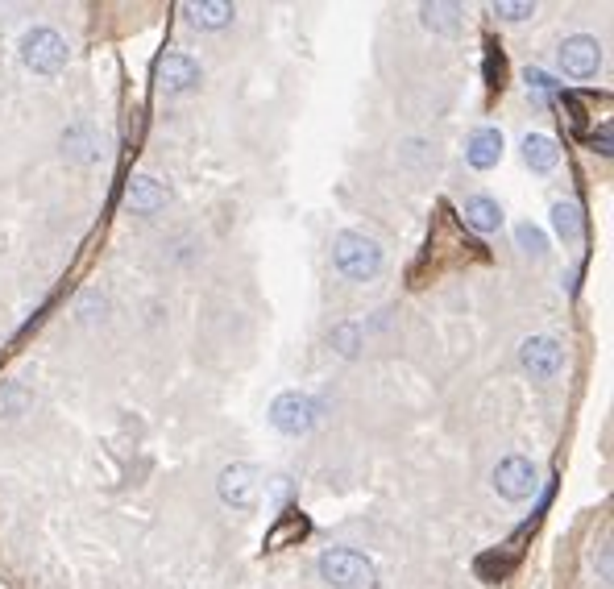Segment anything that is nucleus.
I'll return each mask as SVG.
<instances>
[{
	"instance_id": "obj_1",
	"label": "nucleus",
	"mask_w": 614,
	"mask_h": 589,
	"mask_svg": "<svg viewBox=\"0 0 614 589\" xmlns=\"http://www.w3.org/2000/svg\"><path fill=\"white\" fill-rule=\"evenodd\" d=\"M332 266H337L349 283H374L386 266V258H382V245L374 237L345 229L332 237Z\"/></svg>"
},
{
	"instance_id": "obj_2",
	"label": "nucleus",
	"mask_w": 614,
	"mask_h": 589,
	"mask_svg": "<svg viewBox=\"0 0 614 589\" xmlns=\"http://www.w3.org/2000/svg\"><path fill=\"white\" fill-rule=\"evenodd\" d=\"M316 569H320V577L332 589H366V585H374V560L361 556L357 548H328V552H320Z\"/></svg>"
},
{
	"instance_id": "obj_3",
	"label": "nucleus",
	"mask_w": 614,
	"mask_h": 589,
	"mask_svg": "<svg viewBox=\"0 0 614 589\" xmlns=\"http://www.w3.org/2000/svg\"><path fill=\"white\" fill-rule=\"evenodd\" d=\"M21 63L46 79L59 75L67 67V38L59 30H50V25H38V30L21 38Z\"/></svg>"
},
{
	"instance_id": "obj_4",
	"label": "nucleus",
	"mask_w": 614,
	"mask_h": 589,
	"mask_svg": "<svg viewBox=\"0 0 614 589\" xmlns=\"http://www.w3.org/2000/svg\"><path fill=\"white\" fill-rule=\"evenodd\" d=\"M216 490H220V502H225V507L249 511L262 498V469L249 465V461H233V465L220 469Z\"/></svg>"
},
{
	"instance_id": "obj_5",
	"label": "nucleus",
	"mask_w": 614,
	"mask_h": 589,
	"mask_svg": "<svg viewBox=\"0 0 614 589\" xmlns=\"http://www.w3.org/2000/svg\"><path fill=\"white\" fill-rule=\"evenodd\" d=\"M316 399L312 395H303V390H283L274 403H270V424L283 432V436H307L316 428Z\"/></svg>"
},
{
	"instance_id": "obj_6",
	"label": "nucleus",
	"mask_w": 614,
	"mask_h": 589,
	"mask_svg": "<svg viewBox=\"0 0 614 589\" xmlns=\"http://www.w3.org/2000/svg\"><path fill=\"white\" fill-rule=\"evenodd\" d=\"M494 490L507 498V502H527V498L540 490V469L527 461V457L498 461V469H494Z\"/></svg>"
},
{
	"instance_id": "obj_7",
	"label": "nucleus",
	"mask_w": 614,
	"mask_h": 589,
	"mask_svg": "<svg viewBox=\"0 0 614 589\" xmlns=\"http://www.w3.org/2000/svg\"><path fill=\"white\" fill-rule=\"evenodd\" d=\"M556 63L569 79H594L602 71V42L590 34H573L556 50Z\"/></svg>"
},
{
	"instance_id": "obj_8",
	"label": "nucleus",
	"mask_w": 614,
	"mask_h": 589,
	"mask_svg": "<svg viewBox=\"0 0 614 589\" xmlns=\"http://www.w3.org/2000/svg\"><path fill=\"white\" fill-rule=\"evenodd\" d=\"M519 366L532 378L548 382L565 370V349H561V341H552V336H527L519 345Z\"/></svg>"
},
{
	"instance_id": "obj_9",
	"label": "nucleus",
	"mask_w": 614,
	"mask_h": 589,
	"mask_svg": "<svg viewBox=\"0 0 614 589\" xmlns=\"http://www.w3.org/2000/svg\"><path fill=\"white\" fill-rule=\"evenodd\" d=\"M200 83V63L191 59L183 50H171L158 59V92L162 96H183Z\"/></svg>"
},
{
	"instance_id": "obj_10",
	"label": "nucleus",
	"mask_w": 614,
	"mask_h": 589,
	"mask_svg": "<svg viewBox=\"0 0 614 589\" xmlns=\"http://www.w3.org/2000/svg\"><path fill=\"white\" fill-rule=\"evenodd\" d=\"M166 187L154 179V175H133L129 183H125V208L129 212H137V216H154V212H162L166 208Z\"/></svg>"
},
{
	"instance_id": "obj_11",
	"label": "nucleus",
	"mask_w": 614,
	"mask_h": 589,
	"mask_svg": "<svg viewBox=\"0 0 614 589\" xmlns=\"http://www.w3.org/2000/svg\"><path fill=\"white\" fill-rule=\"evenodd\" d=\"M465 162L473 166V171H490V166L502 162V133L498 129H478L469 133L465 142Z\"/></svg>"
},
{
	"instance_id": "obj_12",
	"label": "nucleus",
	"mask_w": 614,
	"mask_h": 589,
	"mask_svg": "<svg viewBox=\"0 0 614 589\" xmlns=\"http://www.w3.org/2000/svg\"><path fill=\"white\" fill-rule=\"evenodd\" d=\"M523 162L532 166L536 175H552L556 166H561V146H556V137H548V133H527L523 137Z\"/></svg>"
},
{
	"instance_id": "obj_13",
	"label": "nucleus",
	"mask_w": 614,
	"mask_h": 589,
	"mask_svg": "<svg viewBox=\"0 0 614 589\" xmlns=\"http://www.w3.org/2000/svg\"><path fill=\"white\" fill-rule=\"evenodd\" d=\"M420 21H424V30H432L440 38H461L465 34V9L461 5H424Z\"/></svg>"
},
{
	"instance_id": "obj_14",
	"label": "nucleus",
	"mask_w": 614,
	"mask_h": 589,
	"mask_svg": "<svg viewBox=\"0 0 614 589\" xmlns=\"http://www.w3.org/2000/svg\"><path fill=\"white\" fill-rule=\"evenodd\" d=\"M461 212H465V224H469V229H478V233L502 229V208H498V200H490V195H469Z\"/></svg>"
},
{
	"instance_id": "obj_15",
	"label": "nucleus",
	"mask_w": 614,
	"mask_h": 589,
	"mask_svg": "<svg viewBox=\"0 0 614 589\" xmlns=\"http://www.w3.org/2000/svg\"><path fill=\"white\" fill-rule=\"evenodd\" d=\"M187 21L195 25V30H225V25L233 21V5H225V0H200V5H183Z\"/></svg>"
},
{
	"instance_id": "obj_16",
	"label": "nucleus",
	"mask_w": 614,
	"mask_h": 589,
	"mask_svg": "<svg viewBox=\"0 0 614 589\" xmlns=\"http://www.w3.org/2000/svg\"><path fill=\"white\" fill-rule=\"evenodd\" d=\"M63 154L67 158H75V162H96L100 158V137H96V129L92 125H71L67 133H63Z\"/></svg>"
},
{
	"instance_id": "obj_17",
	"label": "nucleus",
	"mask_w": 614,
	"mask_h": 589,
	"mask_svg": "<svg viewBox=\"0 0 614 589\" xmlns=\"http://www.w3.org/2000/svg\"><path fill=\"white\" fill-rule=\"evenodd\" d=\"M307 531H312V523H307V519H303L295 507H287L283 515H278V523L266 531V548H287L291 540L299 544V540L307 536Z\"/></svg>"
},
{
	"instance_id": "obj_18",
	"label": "nucleus",
	"mask_w": 614,
	"mask_h": 589,
	"mask_svg": "<svg viewBox=\"0 0 614 589\" xmlns=\"http://www.w3.org/2000/svg\"><path fill=\"white\" fill-rule=\"evenodd\" d=\"M34 407V390L9 378V382H0V419H21L25 411Z\"/></svg>"
},
{
	"instance_id": "obj_19",
	"label": "nucleus",
	"mask_w": 614,
	"mask_h": 589,
	"mask_svg": "<svg viewBox=\"0 0 614 589\" xmlns=\"http://www.w3.org/2000/svg\"><path fill=\"white\" fill-rule=\"evenodd\" d=\"M552 229L561 233L565 241H577V237L585 233L581 204H577V200H556V204H552Z\"/></svg>"
},
{
	"instance_id": "obj_20",
	"label": "nucleus",
	"mask_w": 614,
	"mask_h": 589,
	"mask_svg": "<svg viewBox=\"0 0 614 589\" xmlns=\"http://www.w3.org/2000/svg\"><path fill=\"white\" fill-rule=\"evenodd\" d=\"M515 560H519V552L515 548H507V552H482L478 556V565H473V569H478V577L482 581H502V577H511V569H515Z\"/></svg>"
},
{
	"instance_id": "obj_21",
	"label": "nucleus",
	"mask_w": 614,
	"mask_h": 589,
	"mask_svg": "<svg viewBox=\"0 0 614 589\" xmlns=\"http://www.w3.org/2000/svg\"><path fill=\"white\" fill-rule=\"evenodd\" d=\"M328 341H332V349H337L341 357H357L361 353V328L357 324H337L328 332Z\"/></svg>"
},
{
	"instance_id": "obj_22",
	"label": "nucleus",
	"mask_w": 614,
	"mask_h": 589,
	"mask_svg": "<svg viewBox=\"0 0 614 589\" xmlns=\"http://www.w3.org/2000/svg\"><path fill=\"white\" fill-rule=\"evenodd\" d=\"M104 312H108V299H104L100 291H83V295L75 299V320H83V324L104 320Z\"/></svg>"
},
{
	"instance_id": "obj_23",
	"label": "nucleus",
	"mask_w": 614,
	"mask_h": 589,
	"mask_svg": "<svg viewBox=\"0 0 614 589\" xmlns=\"http://www.w3.org/2000/svg\"><path fill=\"white\" fill-rule=\"evenodd\" d=\"M515 241H519L523 254H532V258H544V254H548V241H544V233L536 229V224H519V229H515Z\"/></svg>"
},
{
	"instance_id": "obj_24",
	"label": "nucleus",
	"mask_w": 614,
	"mask_h": 589,
	"mask_svg": "<svg viewBox=\"0 0 614 589\" xmlns=\"http://www.w3.org/2000/svg\"><path fill=\"white\" fill-rule=\"evenodd\" d=\"M486 83L494 92H502V83H507V63H502V54H498V42H490V50H486Z\"/></svg>"
},
{
	"instance_id": "obj_25",
	"label": "nucleus",
	"mask_w": 614,
	"mask_h": 589,
	"mask_svg": "<svg viewBox=\"0 0 614 589\" xmlns=\"http://www.w3.org/2000/svg\"><path fill=\"white\" fill-rule=\"evenodd\" d=\"M494 13L502 21H527V17H536V5L532 0H502V5H494Z\"/></svg>"
},
{
	"instance_id": "obj_26",
	"label": "nucleus",
	"mask_w": 614,
	"mask_h": 589,
	"mask_svg": "<svg viewBox=\"0 0 614 589\" xmlns=\"http://www.w3.org/2000/svg\"><path fill=\"white\" fill-rule=\"evenodd\" d=\"M523 79H527V92H532V88H536V92H552V88H556L548 71H532V67H527V75H523Z\"/></svg>"
}]
</instances>
